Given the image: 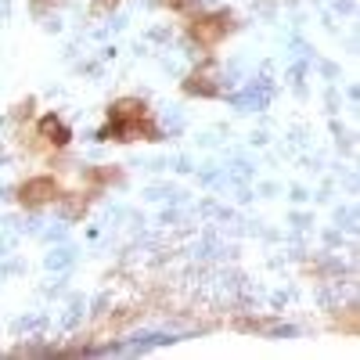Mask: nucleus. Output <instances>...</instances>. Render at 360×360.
I'll return each instance as SVG.
<instances>
[{"label": "nucleus", "mask_w": 360, "mask_h": 360, "mask_svg": "<svg viewBox=\"0 0 360 360\" xmlns=\"http://www.w3.org/2000/svg\"><path fill=\"white\" fill-rule=\"evenodd\" d=\"M162 141V130L155 127L152 112L137 98H119L108 108V123L98 130V141Z\"/></svg>", "instance_id": "1"}, {"label": "nucleus", "mask_w": 360, "mask_h": 360, "mask_svg": "<svg viewBox=\"0 0 360 360\" xmlns=\"http://www.w3.org/2000/svg\"><path fill=\"white\" fill-rule=\"evenodd\" d=\"M234 29V15L231 11H205V15H195L188 22V37L205 47V51H213L217 44H224V37Z\"/></svg>", "instance_id": "2"}, {"label": "nucleus", "mask_w": 360, "mask_h": 360, "mask_svg": "<svg viewBox=\"0 0 360 360\" xmlns=\"http://www.w3.org/2000/svg\"><path fill=\"white\" fill-rule=\"evenodd\" d=\"M58 198H62V184H58L54 176H33L18 188V202L25 209H37V205H47V202H58Z\"/></svg>", "instance_id": "3"}, {"label": "nucleus", "mask_w": 360, "mask_h": 360, "mask_svg": "<svg viewBox=\"0 0 360 360\" xmlns=\"http://www.w3.org/2000/svg\"><path fill=\"white\" fill-rule=\"evenodd\" d=\"M217 76H220L217 65L205 62L202 69H195V72L184 79V94H191V98H217V94H220V79H217Z\"/></svg>", "instance_id": "4"}, {"label": "nucleus", "mask_w": 360, "mask_h": 360, "mask_svg": "<svg viewBox=\"0 0 360 360\" xmlns=\"http://www.w3.org/2000/svg\"><path fill=\"white\" fill-rule=\"evenodd\" d=\"M37 137H40L44 144H51V148H65V144L72 141V130L65 127V119H62V115L47 112V115L37 119Z\"/></svg>", "instance_id": "5"}, {"label": "nucleus", "mask_w": 360, "mask_h": 360, "mask_svg": "<svg viewBox=\"0 0 360 360\" xmlns=\"http://www.w3.org/2000/svg\"><path fill=\"white\" fill-rule=\"evenodd\" d=\"M234 328H238V332H285V324L270 321V317H238Z\"/></svg>", "instance_id": "6"}, {"label": "nucleus", "mask_w": 360, "mask_h": 360, "mask_svg": "<svg viewBox=\"0 0 360 360\" xmlns=\"http://www.w3.org/2000/svg\"><path fill=\"white\" fill-rule=\"evenodd\" d=\"M86 213V198H69L65 202V217H83Z\"/></svg>", "instance_id": "7"}, {"label": "nucleus", "mask_w": 360, "mask_h": 360, "mask_svg": "<svg viewBox=\"0 0 360 360\" xmlns=\"http://www.w3.org/2000/svg\"><path fill=\"white\" fill-rule=\"evenodd\" d=\"M119 8V0H94V8H90V15H105V11H115Z\"/></svg>", "instance_id": "8"}, {"label": "nucleus", "mask_w": 360, "mask_h": 360, "mask_svg": "<svg viewBox=\"0 0 360 360\" xmlns=\"http://www.w3.org/2000/svg\"><path fill=\"white\" fill-rule=\"evenodd\" d=\"M162 4H166V8H173V11H184V8L191 4V0H162Z\"/></svg>", "instance_id": "9"}]
</instances>
